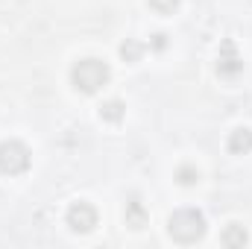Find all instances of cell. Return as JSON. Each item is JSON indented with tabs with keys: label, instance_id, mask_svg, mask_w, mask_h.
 I'll return each mask as SVG.
<instances>
[{
	"label": "cell",
	"instance_id": "1",
	"mask_svg": "<svg viewBox=\"0 0 252 249\" xmlns=\"http://www.w3.org/2000/svg\"><path fill=\"white\" fill-rule=\"evenodd\" d=\"M167 232H170V238L179 241V244H196V241L205 235V217H202V211H196V208H179V211L170 214Z\"/></svg>",
	"mask_w": 252,
	"mask_h": 249
},
{
	"label": "cell",
	"instance_id": "12",
	"mask_svg": "<svg viewBox=\"0 0 252 249\" xmlns=\"http://www.w3.org/2000/svg\"><path fill=\"white\" fill-rule=\"evenodd\" d=\"M176 6H179V0H150V9L158 15H170V12H176Z\"/></svg>",
	"mask_w": 252,
	"mask_h": 249
},
{
	"label": "cell",
	"instance_id": "2",
	"mask_svg": "<svg viewBox=\"0 0 252 249\" xmlns=\"http://www.w3.org/2000/svg\"><path fill=\"white\" fill-rule=\"evenodd\" d=\"M109 76H112L109 64L100 62V59H82V62L73 64V70H70V82L82 94H97L109 82Z\"/></svg>",
	"mask_w": 252,
	"mask_h": 249
},
{
	"label": "cell",
	"instance_id": "9",
	"mask_svg": "<svg viewBox=\"0 0 252 249\" xmlns=\"http://www.w3.org/2000/svg\"><path fill=\"white\" fill-rule=\"evenodd\" d=\"M220 241H223V247L232 249V247H244V244H247L250 238H247L244 226H229V229L223 232V238H220Z\"/></svg>",
	"mask_w": 252,
	"mask_h": 249
},
{
	"label": "cell",
	"instance_id": "13",
	"mask_svg": "<svg viewBox=\"0 0 252 249\" xmlns=\"http://www.w3.org/2000/svg\"><path fill=\"white\" fill-rule=\"evenodd\" d=\"M153 47H156V50H164V47H167V35H156V38H153Z\"/></svg>",
	"mask_w": 252,
	"mask_h": 249
},
{
	"label": "cell",
	"instance_id": "10",
	"mask_svg": "<svg viewBox=\"0 0 252 249\" xmlns=\"http://www.w3.org/2000/svg\"><path fill=\"white\" fill-rule=\"evenodd\" d=\"M141 53H144V47H141L138 41H132V38H126L124 44H121V56H124V62H138Z\"/></svg>",
	"mask_w": 252,
	"mask_h": 249
},
{
	"label": "cell",
	"instance_id": "8",
	"mask_svg": "<svg viewBox=\"0 0 252 249\" xmlns=\"http://www.w3.org/2000/svg\"><path fill=\"white\" fill-rule=\"evenodd\" d=\"M124 103L121 100H109V103H103L100 106V118L103 121H109V124H118V121H124Z\"/></svg>",
	"mask_w": 252,
	"mask_h": 249
},
{
	"label": "cell",
	"instance_id": "3",
	"mask_svg": "<svg viewBox=\"0 0 252 249\" xmlns=\"http://www.w3.org/2000/svg\"><path fill=\"white\" fill-rule=\"evenodd\" d=\"M30 150L27 144L21 141H3L0 144V173H9V176H18L30 167Z\"/></svg>",
	"mask_w": 252,
	"mask_h": 249
},
{
	"label": "cell",
	"instance_id": "11",
	"mask_svg": "<svg viewBox=\"0 0 252 249\" xmlns=\"http://www.w3.org/2000/svg\"><path fill=\"white\" fill-rule=\"evenodd\" d=\"M176 182H179V185H196V182H199V170H196L193 164H182V167L176 170Z\"/></svg>",
	"mask_w": 252,
	"mask_h": 249
},
{
	"label": "cell",
	"instance_id": "4",
	"mask_svg": "<svg viewBox=\"0 0 252 249\" xmlns=\"http://www.w3.org/2000/svg\"><path fill=\"white\" fill-rule=\"evenodd\" d=\"M67 226L73 229V232H91L94 226H97V208L91 205V202H73L70 208H67Z\"/></svg>",
	"mask_w": 252,
	"mask_h": 249
},
{
	"label": "cell",
	"instance_id": "7",
	"mask_svg": "<svg viewBox=\"0 0 252 249\" xmlns=\"http://www.w3.org/2000/svg\"><path fill=\"white\" fill-rule=\"evenodd\" d=\"M144 223H147V208H144L138 199L126 202V226H132V229H141Z\"/></svg>",
	"mask_w": 252,
	"mask_h": 249
},
{
	"label": "cell",
	"instance_id": "5",
	"mask_svg": "<svg viewBox=\"0 0 252 249\" xmlns=\"http://www.w3.org/2000/svg\"><path fill=\"white\" fill-rule=\"evenodd\" d=\"M217 70H220L223 76H238V73L244 70V62H241V56L235 53V44H232V41H226V44H223V53H220Z\"/></svg>",
	"mask_w": 252,
	"mask_h": 249
},
{
	"label": "cell",
	"instance_id": "6",
	"mask_svg": "<svg viewBox=\"0 0 252 249\" xmlns=\"http://www.w3.org/2000/svg\"><path fill=\"white\" fill-rule=\"evenodd\" d=\"M226 147H229V153H235V156H247L252 150V132L250 129H235V132L229 135Z\"/></svg>",
	"mask_w": 252,
	"mask_h": 249
}]
</instances>
